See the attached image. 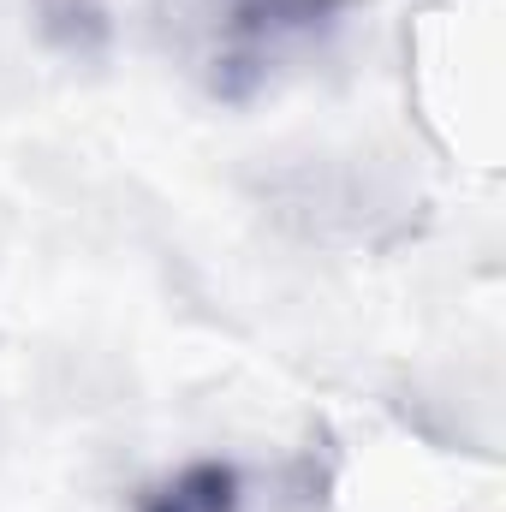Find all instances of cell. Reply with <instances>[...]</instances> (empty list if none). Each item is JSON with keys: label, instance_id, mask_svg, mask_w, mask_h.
Returning <instances> with one entry per match:
<instances>
[{"label": "cell", "instance_id": "6da1fadb", "mask_svg": "<svg viewBox=\"0 0 506 512\" xmlns=\"http://www.w3.org/2000/svg\"><path fill=\"white\" fill-rule=\"evenodd\" d=\"M352 0H161L155 30L173 66L215 102H251L304 66Z\"/></svg>", "mask_w": 506, "mask_h": 512}, {"label": "cell", "instance_id": "7a4b0ae2", "mask_svg": "<svg viewBox=\"0 0 506 512\" xmlns=\"http://www.w3.org/2000/svg\"><path fill=\"white\" fill-rule=\"evenodd\" d=\"M137 512H245V477L227 459H191L149 483L137 495Z\"/></svg>", "mask_w": 506, "mask_h": 512}]
</instances>
